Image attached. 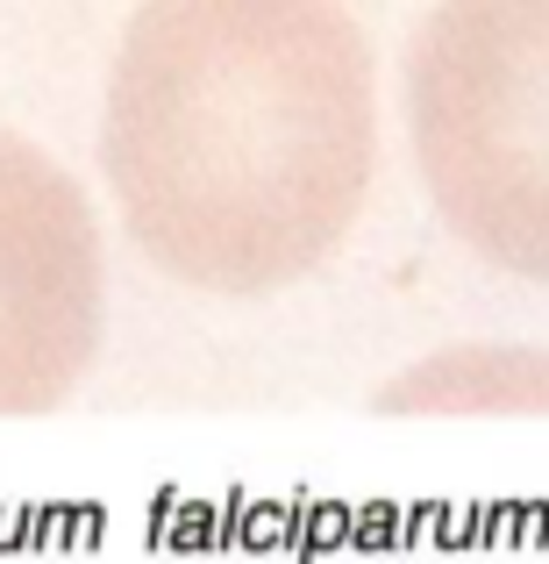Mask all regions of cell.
<instances>
[{"label":"cell","instance_id":"cell-4","mask_svg":"<svg viewBox=\"0 0 549 564\" xmlns=\"http://www.w3.org/2000/svg\"><path fill=\"white\" fill-rule=\"evenodd\" d=\"M385 408H549V358L542 350H450L399 379Z\"/></svg>","mask_w":549,"mask_h":564},{"label":"cell","instance_id":"cell-3","mask_svg":"<svg viewBox=\"0 0 549 564\" xmlns=\"http://www.w3.org/2000/svg\"><path fill=\"white\" fill-rule=\"evenodd\" d=\"M100 344V229L79 180L0 129V408H51Z\"/></svg>","mask_w":549,"mask_h":564},{"label":"cell","instance_id":"cell-2","mask_svg":"<svg viewBox=\"0 0 549 564\" xmlns=\"http://www.w3.org/2000/svg\"><path fill=\"white\" fill-rule=\"evenodd\" d=\"M407 137L436 215L549 286V0H436L407 43Z\"/></svg>","mask_w":549,"mask_h":564},{"label":"cell","instance_id":"cell-1","mask_svg":"<svg viewBox=\"0 0 549 564\" xmlns=\"http://www.w3.org/2000/svg\"><path fill=\"white\" fill-rule=\"evenodd\" d=\"M378 86L343 0H143L100 122L114 207L157 272L278 293L350 236Z\"/></svg>","mask_w":549,"mask_h":564}]
</instances>
